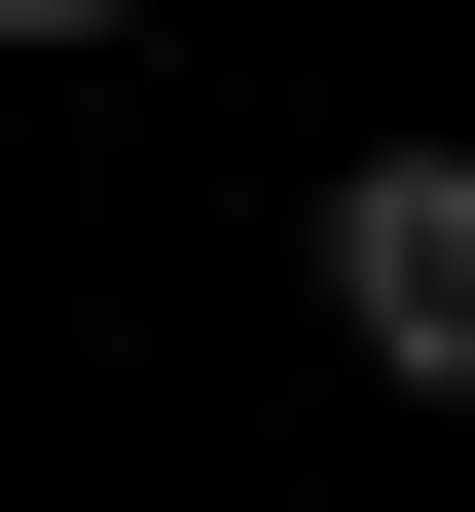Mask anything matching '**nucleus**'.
Returning a JSON list of instances; mask_svg holds the SVG:
<instances>
[{
  "mask_svg": "<svg viewBox=\"0 0 475 512\" xmlns=\"http://www.w3.org/2000/svg\"><path fill=\"white\" fill-rule=\"evenodd\" d=\"M0 37H37V74H74V37H147V0H0Z\"/></svg>",
  "mask_w": 475,
  "mask_h": 512,
  "instance_id": "2",
  "label": "nucleus"
},
{
  "mask_svg": "<svg viewBox=\"0 0 475 512\" xmlns=\"http://www.w3.org/2000/svg\"><path fill=\"white\" fill-rule=\"evenodd\" d=\"M329 330L402 403H475V147H329Z\"/></svg>",
  "mask_w": 475,
  "mask_h": 512,
  "instance_id": "1",
  "label": "nucleus"
}]
</instances>
